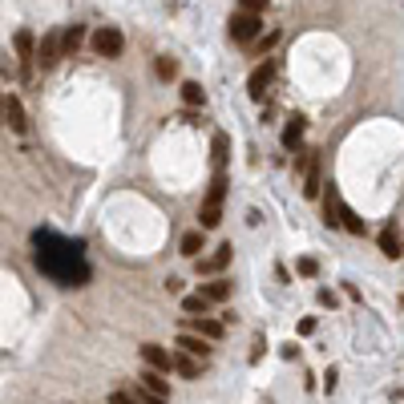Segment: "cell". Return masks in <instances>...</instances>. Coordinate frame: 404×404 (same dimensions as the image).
<instances>
[{
	"instance_id": "obj_1",
	"label": "cell",
	"mask_w": 404,
	"mask_h": 404,
	"mask_svg": "<svg viewBox=\"0 0 404 404\" xmlns=\"http://www.w3.org/2000/svg\"><path fill=\"white\" fill-rule=\"evenodd\" d=\"M223 202H227V174L218 170L206 198H202V211H198V230H215L223 223Z\"/></svg>"
},
{
	"instance_id": "obj_2",
	"label": "cell",
	"mask_w": 404,
	"mask_h": 404,
	"mask_svg": "<svg viewBox=\"0 0 404 404\" xmlns=\"http://www.w3.org/2000/svg\"><path fill=\"white\" fill-rule=\"evenodd\" d=\"M89 45H93V53L105 57V61H117V57L126 53V37H122V28H114V25H101L97 33L89 37Z\"/></svg>"
},
{
	"instance_id": "obj_3",
	"label": "cell",
	"mask_w": 404,
	"mask_h": 404,
	"mask_svg": "<svg viewBox=\"0 0 404 404\" xmlns=\"http://www.w3.org/2000/svg\"><path fill=\"white\" fill-rule=\"evenodd\" d=\"M57 61H61V33H45L37 53H33V65H41L49 73V69H57Z\"/></svg>"
},
{
	"instance_id": "obj_4",
	"label": "cell",
	"mask_w": 404,
	"mask_h": 404,
	"mask_svg": "<svg viewBox=\"0 0 404 404\" xmlns=\"http://www.w3.org/2000/svg\"><path fill=\"white\" fill-rule=\"evenodd\" d=\"M13 49H16V61H21V77H33V53H37V37H33V28H21L13 37Z\"/></svg>"
},
{
	"instance_id": "obj_5",
	"label": "cell",
	"mask_w": 404,
	"mask_h": 404,
	"mask_svg": "<svg viewBox=\"0 0 404 404\" xmlns=\"http://www.w3.org/2000/svg\"><path fill=\"white\" fill-rule=\"evenodd\" d=\"M259 33H263V21H259L255 13H235L230 16V37L239 41V45H251Z\"/></svg>"
},
{
	"instance_id": "obj_6",
	"label": "cell",
	"mask_w": 404,
	"mask_h": 404,
	"mask_svg": "<svg viewBox=\"0 0 404 404\" xmlns=\"http://www.w3.org/2000/svg\"><path fill=\"white\" fill-rule=\"evenodd\" d=\"M0 114H4V122H9V129L13 134H28V117H25V105H21V97H4V105H0Z\"/></svg>"
},
{
	"instance_id": "obj_7",
	"label": "cell",
	"mask_w": 404,
	"mask_h": 404,
	"mask_svg": "<svg viewBox=\"0 0 404 404\" xmlns=\"http://www.w3.org/2000/svg\"><path fill=\"white\" fill-rule=\"evenodd\" d=\"M271 77H275V65H271V61L255 65V69H251V77H247V93H251L255 101H263L267 85H271Z\"/></svg>"
},
{
	"instance_id": "obj_8",
	"label": "cell",
	"mask_w": 404,
	"mask_h": 404,
	"mask_svg": "<svg viewBox=\"0 0 404 404\" xmlns=\"http://www.w3.org/2000/svg\"><path fill=\"white\" fill-rule=\"evenodd\" d=\"M319 166H324V158L307 154V162H303V198H319Z\"/></svg>"
},
{
	"instance_id": "obj_9",
	"label": "cell",
	"mask_w": 404,
	"mask_h": 404,
	"mask_svg": "<svg viewBox=\"0 0 404 404\" xmlns=\"http://www.w3.org/2000/svg\"><path fill=\"white\" fill-rule=\"evenodd\" d=\"M190 336H202V340H223V319L215 316H190Z\"/></svg>"
},
{
	"instance_id": "obj_10",
	"label": "cell",
	"mask_w": 404,
	"mask_h": 404,
	"mask_svg": "<svg viewBox=\"0 0 404 404\" xmlns=\"http://www.w3.org/2000/svg\"><path fill=\"white\" fill-rule=\"evenodd\" d=\"M142 360H146V368H150V372L170 376V360H174V356L166 352L162 344H146V348H142Z\"/></svg>"
},
{
	"instance_id": "obj_11",
	"label": "cell",
	"mask_w": 404,
	"mask_h": 404,
	"mask_svg": "<svg viewBox=\"0 0 404 404\" xmlns=\"http://www.w3.org/2000/svg\"><path fill=\"white\" fill-rule=\"evenodd\" d=\"M303 134H307V117L303 114H291L287 117V126H283V150H299V142H303Z\"/></svg>"
},
{
	"instance_id": "obj_12",
	"label": "cell",
	"mask_w": 404,
	"mask_h": 404,
	"mask_svg": "<svg viewBox=\"0 0 404 404\" xmlns=\"http://www.w3.org/2000/svg\"><path fill=\"white\" fill-rule=\"evenodd\" d=\"M138 388L150 392V396H162V400H170V380H166L162 372H150V368H146V372L138 376Z\"/></svg>"
},
{
	"instance_id": "obj_13",
	"label": "cell",
	"mask_w": 404,
	"mask_h": 404,
	"mask_svg": "<svg viewBox=\"0 0 404 404\" xmlns=\"http://www.w3.org/2000/svg\"><path fill=\"white\" fill-rule=\"evenodd\" d=\"M178 348H182V356H190V360H206V356H211V344L202 340V336H190V331L178 336Z\"/></svg>"
},
{
	"instance_id": "obj_14",
	"label": "cell",
	"mask_w": 404,
	"mask_h": 404,
	"mask_svg": "<svg viewBox=\"0 0 404 404\" xmlns=\"http://www.w3.org/2000/svg\"><path fill=\"white\" fill-rule=\"evenodd\" d=\"M230 255H235V251H230L227 243H223V247H218V251L211 255V259H198L194 267H198V275H218V271H223V267L230 263Z\"/></svg>"
},
{
	"instance_id": "obj_15",
	"label": "cell",
	"mask_w": 404,
	"mask_h": 404,
	"mask_svg": "<svg viewBox=\"0 0 404 404\" xmlns=\"http://www.w3.org/2000/svg\"><path fill=\"white\" fill-rule=\"evenodd\" d=\"M380 251L388 255V259H400V227L388 223V227L380 230Z\"/></svg>"
},
{
	"instance_id": "obj_16",
	"label": "cell",
	"mask_w": 404,
	"mask_h": 404,
	"mask_svg": "<svg viewBox=\"0 0 404 404\" xmlns=\"http://www.w3.org/2000/svg\"><path fill=\"white\" fill-rule=\"evenodd\" d=\"M81 41H85V25H69L61 33V57H73L81 49Z\"/></svg>"
},
{
	"instance_id": "obj_17",
	"label": "cell",
	"mask_w": 404,
	"mask_h": 404,
	"mask_svg": "<svg viewBox=\"0 0 404 404\" xmlns=\"http://www.w3.org/2000/svg\"><path fill=\"white\" fill-rule=\"evenodd\" d=\"M198 291H202L211 303H227V299H230V283H227V279H211V283H202Z\"/></svg>"
},
{
	"instance_id": "obj_18",
	"label": "cell",
	"mask_w": 404,
	"mask_h": 404,
	"mask_svg": "<svg viewBox=\"0 0 404 404\" xmlns=\"http://www.w3.org/2000/svg\"><path fill=\"white\" fill-rule=\"evenodd\" d=\"M182 101H186V110H198V105H206V89L198 81H182Z\"/></svg>"
},
{
	"instance_id": "obj_19",
	"label": "cell",
	"mask_w": 404,
	"mask_h": 404,
	"mask_svg": "<svg viewBox=\"0 0 404 404\" xmlns=\"http://www.w3.org/2000/svg\"><path fill=\"white\" fill-rule=\"evenodd\" d=\"M202 247H206V230H190V235H182V255H186V259H198Z\"/></svg>"
},
{
	"instance_id": "obj_20",
	"label": "cell",
	"mask_w": 404,
	"mask_h": 404,
	"mask_svg": "<svg viewBox=\"0 0 404 404\" xmlns=\"http://www.w3.org/2000/svg\"><path fill=\"white\" fill-rule=\"evenodd\" d=\"M182 312H186V316H211V299H206L202 291H194V295L182 299Z\"/></svg>"
},
{
	"instance_id": "obj_21",
	"label": "cell",
	"mask_w": 404,
	"mask_h": 404,
	"mask_svg": "<svg viewBox=\"0 0 404 404\" xmlns=\"http://www.w3.org/2000/svg\"><path fill=\"white\" fill-rule=\"evenodd\" d=\"M170 372H178V376L194 380V376H198V372H202V368H198V360H190V356H182V352H178L174 360H170Z\"/></svg>"
},
{
	"instance_id": "obj_22",
	"label": "cell",
	"mask_w": 404,
	"mask_h": 404,
	"mask_svg": "<svg viewBox=\"0 0 404 404\" xmlns=\"http://www.w3.org/2000/svg\"><path fill=\"white\" fill-rule=\"evenodd\" d=\"M154 73L162 77V81H174V77H178V61H174V57H158V61H154Z\"/></svg>"
},
{
	"instance_id": "obj_23",
	"label": "cell",
	"mask_w": 404,
	"mask_h": 404,
	"mask_svg": "<svg viewBox=\"0 0 404 404\" xmlns=\"http://www.w3.org/2000/svg\"><path fill=\"white\" fill-rule=\"evenodd\" d=\"M211 150H215V166L223 170V166H227V154H230V138L227 134H215V146H211Z\"/></svg>"
},
{
	"instance_id": "obj_24",
	"label": "cell",
	"mask_w": 404,
	"mask_h": 404,
	"mask_svg": "<svg viewBox=\"0 0 404 404\" xmlns=\"http://www.w3.org/2000/svg\"><path fill=\"white\" fill-rule=\"evenodd\" d=\"M295 271H299V275H307V279H312V275H316V271H319V263H316V259H307V255H303L299 263H295Z\"/></svg>"
},
{
	"instance_id": "obj_25",
	"label": "cell",
	"mask_w": 404,
	"mask_h": 404,
	"mask_svg": "<svg viewBox=\"0 0 404 404\" xmlns=\"http://www.w3.org/2000/svg\"><path fill=\"white\" fill-rule=\"evenodd\" d=\"M263 9H267V0H239V13H255V16H259Z\"/></svg>"
},
{
	"instance_id": "obj_26",
	"label": "cell",
	"mask_w": 404,
	"mask_h": 404,
	"mask_svg": "<svg viewBox=\"0 0 404 404\" xmlns=\"http://www.w3.org/2000/svg\"><path fill=\"white\" fill-rule=\"evenodd\" d=\"M275 41H279V33H267V37H255L251 45H255V53H267L271 45H275Z\"/></svg>"
},
{
	"instance_id": "obj_27",
	"label": "cell",
	"mask_w": 404,
	"mask_h": 404,
	"mask_svg": "<svg viewBox=\"0 0 404 404\" xmlns=\"http://www.w3.org/2000/svg\"><path fill=\"white\" fill-rule=\"evenodd\" d=\"M319 307H336V291H328V287H319Z\"/></svg>"
},
{
	"instance_id": "obj_28",
	"label": "cell",
	"mask_w": 404,
	"mask_h": 404,
	"mask_svg": "<svg viewBox=\"0 0 404 404\" xmlns=\"http://www.w3.org/2000/svg\"><path fill=\"white\" fill-rule=\"evenodd\" d=\"M110 404H138V396H134V392H114Z\"/></svg>"
},
{
	"instance_id": "obj_29",
	"label": "cell",
	"mask_w": 404,
	"mask_h": 404,
	"mask_svg": "<svg viewBox=\"0 0 404 404\" xmlns=\"http://www.w3.org/2000/svg\"><path fill=\"white\" fill-rule=\"evenodd\" d=\"M134 396H138V404H170V400H162V396H150V392H134Z\"/></svg>"
},
{
	"instance_id": "obj_30",
	"label": "cell",
	"mask_w": 404,
	"mask_h": 404,
	"mask_svg": "<svg viewBox=\"0 0 404 404\" xmlns=\"http://www.w3.org/2000/svg\"><path fill=\"white\" fill-rule=\"evenodd\" d=\"M316 331V319H299V336H312Z\"/></svg>"
},
{
	"instance_id": "obj_31",
	"label": "cell",
	"mask_w": 404,
	"mask_h": 404,
	"mask_svg": "<svg viewBox=\"0 0 404 404\" xmlns=\"http://www.w3.org/2000/svg\"><path fill=\"white\" fill-rule=\"evenodd\" d=\"M166 291H170V295H178V291H182V279L170 275V279H166Z\"/></svg>"
},
{
	"instance_id": "obj_32",
	"label": "cell",
	"mask_w": 404,
	"mask_h": 404,
	"mask_svg": "<svg viewBox=\"0 0 404 404\" xmlns=\"http://www.w3.org/2000/svg\"><path fill=\"white\" fill-rule=\"evenodd\" d=\"M324 388H328V392L336 388V368H328V372H324Z\"/></svg>"
},
{
	"instance_id": "obj_33",
	"label": "cell",
	"mask_w": 404,
	"mask_h": 404,
	"mask_svg": "<svg viewBox=\"0 0 404 404\" xmlns=\"http://www.w3.org/2000/svg\"><path fill=\"white\" fill-rule=\"evenodd\" d=\"M0 105H4V97H0Z\"/></svg>"
}]
</instances>
